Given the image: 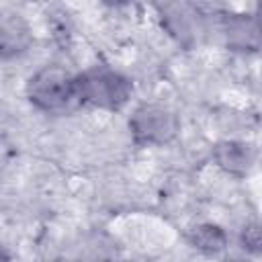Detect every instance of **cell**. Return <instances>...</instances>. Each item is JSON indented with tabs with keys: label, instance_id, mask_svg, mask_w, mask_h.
I'll return each instance as SVG.
<instances>
[{
	"label": "cell",
	"instance_id": "obj_1",
	"mask_svg": "<svg viewBox=\"0 0 262 262\" xmlns=\"http://www.w3.org/2000/svg\"><path fill=\"white\" fill-rule=\"evenodd\" d=\"M27 96L35 108L49 115H66L82 106L78 76L57 66H47L33 74L27 82Z\"/></svg>",
	"mask_w": 262,
	"mask_h": 262
},
{
	"label": "cell",
	"instance_id": "obj_2",
	"mask_svg": "<svg viewBox=\"0 0 262 262\" xmlns=\"http://www.w3.org/2000/svg\"><path fill=\"white\" fill-rule=\"evenodd\" d=\"M78 88H80L82 104H90L104 111L123 108L133 92L131 80L108 68H92L80 74Z\"/></svg>",
	"mask_w": 262,
	"mask_h": 262
},
{
	"label": "cell",
	"instance_id": "obj_3",
	"mask_svg": "<svg viewBox=\"0 0 262 262\" xmlns=\"http://www.w3.org/2000/svg\"><path fill=\"white\" fill-rule=\"evenodd\" d=\"M129 129L137 145H164L178 135L180 123L168 106L145 102L133 111Z\"/></svg>",
	"mask_w": 262,
	"mask_h": 262
},
{
	"label": "cell",
	"instance_id": "obj_4",
	"mask_svg": "<svg viewBox=\"0 0 262 262\" xmlns=\"http://www.w3.org/2000/svg\"><path fill=\"white\" fill-rule=\"evenodd\" d=\"M162 27L182 45H190L196 35L199 18L192 6L184 0H164L160 4Z\"/></svg>",
	"mask_w": 262,
	"mask_h": 262
},
{
	"label": "cell",
	"instance_id": "obj_5",
	"mask_svg": "<svg viewBox=\"0 0 262 262\" xmlns=\"http://www.w3.org/2000/svg\"><path fill=\"white\" fill-rule=\"evenodd\" d=\"M213 158L223 172L231 176H246L256 162V151L250 143L219 141L213 147Z\"/></svg>",
	"mask_w": 262,
	"mask_h": 262
},
{
	"label": "cell",
	"instance_id": "obj_6",
	"mask_svg": "<svg viewBox=\"0 0 262 262\" xmlns=\"http://www.w3.org/2000/svg\"><path fill=\"white\" fill-rule=\"evenodd\" d=\"M225 41L233 51L258 49V25L252 14H231L225 18Z\"/></svg>",
	"mask_w": 262,
	"mask_h": 262
},
{
	"label": "cell",
	"instance_id": "obj_7",
	"mask_svg": "<svg viewBox=\"0 0 262 262\" xmlns=\"http://www.w3.org/2000/svg\"><path fill=\"white\" fill-rule=\"evenodd\" d=\"M31 43L27 27L12 18L0 25V57H14L23 53Z\"/></svg>",
	"mask_w": 262,
	"mask_h": 262
},
{
	"label": "cell",
	"instance_id": "obj_8",
	"mask_svg": "<svg viewBox=\"0 0 262 262\" xmlns=\"http://www.w3.org/2000/svg\"><path fill=\"white\" fill-rule=\"evenodd\" d=\"M190 244L203 254H219L227 248V233L213 223H203L190 231Z\"/></svg>",
	"mask_w": 262,
	"mask_h": 262
},
{
	"label": "cell",
	"instance_id": "obj_9",
	"mask_svg": "<svg viewBox=\"0 0 262 262\" xmlns=\"http://www.w3.org/2000/svg\"><path fill=\"white\" fill-rule=\"evenodd\" d=\"M242 244L250 252H260L262 237H260V227L256 223H250V225L244 227V231H242Z\"/></svg>",
	"mask_w": 262,
	"mask_h": 262
},
{
	"label": "cell",
	"instance_id": "obj_10",
	"mask_svg": "<svg viewBox=\"0 0 262 262\" xmlns=\"http://www.w3.org/2000/svg\"><path fill=\"white\" fill-rule=\"evenodd\" d=\"M106 6H123V4H127L129 0H102Z\"/></svg>",
	"mask_w": 262,
	"mask_h": 262
},
{
	"label": "cell",
	"instance_id": "obj_11",
	"mask_svg": "<svg viewBox=\"0 0 262 262\" xmlns=\"http://www.w3.org/2000/svg\"><path fill=\"white\" fill-rule=\"evenodd\" d=\"M8 258H10V256H8V254H6V252L0 248V260H8Z\"/></svg>",
	"mask_w": 262,
	"mask_h": 262
}]
</instances>
